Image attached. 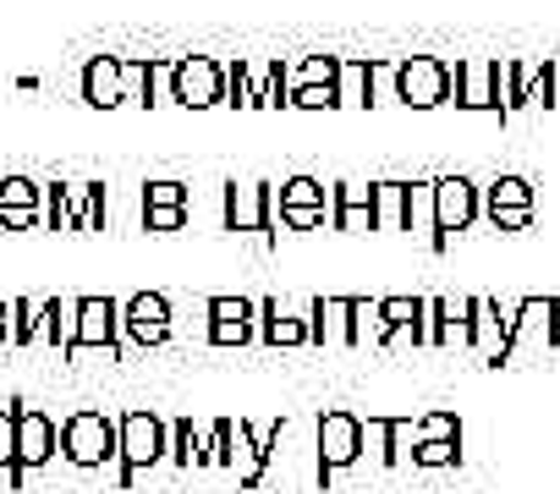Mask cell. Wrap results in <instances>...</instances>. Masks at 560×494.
<instances>
[{"mask_svg":"<svg viewBox=\"0 0 560 494\" xmlns=\"http://www.w3.org/2000/svg\"><path fill=\"white\" fill-rule=\"evenodd\" d=\"M72 336H78V303H45V341H56V346H72Z\"/></svg>","mask_w":560,"mask_h":494,"instance_id":"ba28073f","label":"cell"},{"mask_svg":"<svg viewBox=\"0 0 560 494\" xmlns=\"http://www.w3.org/2000/svg\"><path fill=\"white\" fill-rule=\"evenodd\" d=\"M121 450H127V461H154L160 456V423L154 417H127L121 423Z\"/></svg>","mask_w":560,"mask_h":494,"instance_id":"5b68a950","label":"cell"},{"mask_svg":"<svg viewBox=\"0 0 560 494\" xmlns=\"http://www.w3.org/2000/svg\"><path fill=\"white\" fill-rule=\"evenodd\" d=\"M83 94H89V105H116L121 99V67L116 61H94L83 72Z\"/></svg>","mask_w":560,"mask_h":494,"instance_id":"8992f818","label":"cell"},{"mask_svg":"<svg viewBox=\"0 0 560 494\" xmlns=\"http://www.w3.org/2000/svg\"><path fill=\"white\" fill-rule=\"evenodd\" d=\"M127 325H132V336L160 341V330H165V303H160V297H138V303L127 308Z\"/></svg>","mask_w":560,"mask_h":494,"instance_id":"52a82bcc","label":"cell"},{"mask_svg":"<svg viewBox=\"0 0 560 494\" xmlns=\"http://www.w3.org/2000/svg\"><path fill=\"white\" fill-rule=\"evenodd\" d=\"M149 198H154V203H160V209H171V203H176V198H182V192H176V187H171V181H165V187H154V192H149Z\"/></svg>","mask_w":560,"mask_h":494,"instance_id":"4fadbf2b","label":"cell"},{"mask_svg":"<svg viewBox=\"0 0 560 494\" xmlns=\"http://www.w3.org/2000/svg\"><path fill=\"white\" fill-rule=\"evenodd\" d=\"M110 336H116V308L100 303V297H89V303H78V336H72L67 352H78V346H110Z\"/></svg>","mask_w":560,"mask_h":494,"instance_id":"277c9868","label":"cell"},{"mask_svg":"<svg viewBox=\"0 0 560 494\" xmlns=\"http://www.w3.org/2000/svg\"><path fill=\"white\" fill-rule=\"evenodd\" d=\"M0 467H18V412L12 407H0Z\"/></svg>","mask_w":560,"mask_h":494,"instance_id":"8fae6325","label":"cell"},{"mask_svg":"<svg viewBox=\"0 0 560 494\" xmlns=\"http://www.w3.org/2000/svg\"><path fill=\"white\" fill-rule=\"evenodd\" d=\"M12 341V303H0V346Z\"/></svg>","mask_w":560,"mask_h":494,"instance_id":"5bb4252c","label":"cell"},{"mask_svg":"<svg viewBox=\"0 0 560 494\" xmlns=\"http://www.w3.org/2000/svg\"><path fill=\"white\" fill-rule=\"evenodd\" d=\"M325 445H330V456H352V423H330Z\"/></svg>","mask_w":560,"mask_h":494,"instance_id":"7c38bea8","label":"cell"},{"mask_svg":"<svg viewBox=\"0 0 560 494\" xmlns=\"http://www.w3.org/2000/svg\"><path fill=\"white\" fill-rule=\"evenodd\" d=\"M176 89H182L187 105H209V94H214V72H209V67H182Z\"/></svg>","mask_w":560,"mask_h":494,"instance_id":"30bf717a","label":"cell"},{"mask_svg":"<svg viewBox=\"0 0 560 494\" xmlns=\"http://www.w3.org/2000/svg\"><path fill=\"white\" fill-rule=\"evenodd\" d=\"M56 445H61V428L50 423V412L23 407V412H18V467H23V472H28V467H45V461L56 456Z\"/></svg>","mask_w":560,"mask_h":494,"instance_id":"7a4b0ae2","label":"cell"},{"mask_svg":"<svg viewBox=\"0 0 560 494\" xmlns=\"http://www.w3.org/2000/svg\"><path fill=\"white\" fill-rule=\"evenodd\" d=\"M12 336H18V346H34V341L45 336V308L28 303V297H18V308H12Z\"/></svg>","mask_w":560,"mask_h":494,"instance_id":"9c48e42d","label":"cell"},{"mask_svg":"<svg viewBox=\"0 0 560 494\" xmlns=\"http://www.w3.org/2000/svg\"><path fill=\"white\" fill-rule=\"evenodd\" d=\"M61 450H67L78 467H100L105 456L121 450V434H116L100 412H72V417L61 423Z\"/></svg>","mask_w":560,"mask_h":494,"instance_id":"6da1fadb","label":"cell"},{"mask_svg":"<svg viewBox=\"0 0 560 494\" xmlns=\"http://www.w3.org/2000/svg\"><path fill=\"white\" fill-rule=\"evenodd\" d=\"M39 203H45V187L39 181L7 176V181H0V231H28L39 220Z\"/></svg>","mask_w":560,"mask_h":494,"instance_id":"3957f363","label":"cell"}]
</instances>
